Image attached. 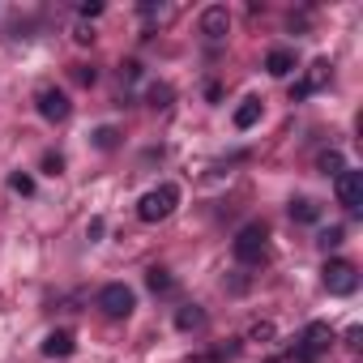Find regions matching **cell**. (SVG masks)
<instances>
[{
  "label": "cell",
  "instance_id": "cell-1",
  "mask_svg": "<svg viewBox=\"0 0 363 363\" xmlns=\"http://www.w3.org/2000/svg\"><path fill=\"white\" fill-rule=\"evenodd\" d=\"M175 206H179V189H175V184H158V189H150V193L137 201V218H141V223H162V218L175 214Z\"/></svg>",
  "mask_w": 363,
  "mask_h": 363
},
{
  "label": "cell",
  "instance_id": "cell-2",
  "mask_svg": "<svg viewBox=\"0 0 363 363\" xmlns=\"http://www.w3.org/2000/svg\"><path fill=\"white\" fill-rule=\"evenodd\" d=\"M265 248H269V227H265V223L240 227V235H235V244H231V252H235L240 265H257V261L265 257Z\"/></svg>",
  "mask_w": 363,
  "mask_h": 363
},
{
  "label": "cell",
  "instance_id": "cell-3",
  "mask_svg": "<svg viewBox=\"0 0 363 363\" xmlns=\"http://www.w3.org/2000/svg\"><path fill=\"white\" fill-rule=\"evenodd\" d=\"M329 342H333V329L325 325V320H312V325H303V333L295 337V363H316L325 350H329Z\"/></svg>",
  "mask_w": 363,
  "mask_h": 363
},
{
  "label": "cell",
  "instance_id": "cell-4",
  "mask_svg": "<svg viewBox=\"0 0 363 363\" xmlns=\"http://www.w3.org/2000/svg\"><path fill=\"white\" fill-rule=\"evenodd\" d=\"M320 282H325L329 295H354V286H359V269H354L350 261H325Z\"/></svg>",
  "mask_w": 363,
  "mask_h": 363
},
{
  "label": "cell",
  "instance_id": "cell-5",
  "mask_svg": "<svg viewBox=\"0 0 363 363\" xmlns=\"http://www.w3.org/2000/svg\"><path fill=\"white\" fill-rule=\"evenodd\" d=\"M99 308H103V316H111V320H124V316L137 308V295H133L124 282H107V286L99 291Z\"/></svg>",
  "mask_w": 363,
  "mask_h": 363
},
{
  "label": "cell",
  "instance_id": "cell-6",
  "mask_svg": "<svg viewBox=\"0 0 363 363\" xmlns=\"http://www.w3.org/2000/svg\"><path fill=\"white\" fill-rule=\"evenodd\" d=\"M35 107H39V116H43L48 124H65V120L73 116L69 94H65V90H56V86H43V90L35 94Z\"/></svg>",
  "mask_w": 363,
  "mask_h": 363
},
{
  "label": "cell",
  "instance_id": "cell-7",
  "mask_svg": "<svg viewBox=\"0 0 363 363\" xmlns=\"http://www.w3.org/2000/svg\"><path fill=\"white\" fill-rule=\"evenodd\" d=\"M333 189H337V206H342L346 214H363V171H350V167H346V171L337 175Z\"/></svg>",
  "mask_w": 363,
  "mask_h": 363
},
{
  "label": "cell",
  "instance_id": "cell-8",
  "mask_svg": "<svg viewBox=\"0 0 363 363\" xmlns=\"http://www.w3.org/2000/svg\"><path fill=\"white\" fill-rule=\"evenodd\" d=\"M325 82H329V60H312V69L291 86V103H303V99H308V94H316Z\"/></svg>",
  "mask_w": 363,
  "mask_h": 363
},
{
  "label": "cell",
  "instance_id": "cell-9",
  "mask_svg": "<svg viewBox=\"0 0 363 363\" xmlns=\"http://www.w3.org/2000/svg\"><path fill=\"white\" fill-rule=\"evenodd\" d=\"M201 35H206L210 43H223V39L231 35V13H227L223 5H210V9L201 13Z\"/></svg>",
  "mask_w": 363,
  "mask_h": 363
},
{
  "label": "cell",
  "instance_id": "cell-10",
  "mask_svg": "<svg viewBox=\"0 0 363 363\" xmlns=\"http://www.w3.org/2000/svg\"><path fill=\"white\" fill-rule=\"evenodd\" d=\"M73 350H77L73 329H52V333L43 337V354H48V359H69Z\"/></svg>",
  "mask_w": 363,
  "mask_h": 363
},
{
  "label": "cell",
  "instance_id": "cell-11",
  "mask_svg": "<svg viewBox=\"0 0 363 363\" xmlns=\"http://www.w3.org/2000/svg\"><path fill=\"white\" fill-rule=\"evenodd\" d=\"M265 69H269V77H286V73H295V52H291V48H274V52L265 56Z\"/></svg>",
  "mask_w": 363,
  "mask_h": 363
},
{
  "label": "cell",
  "instance_id": "cell-12",
  "mask_svg": "<svg viewBox=\"0 0 363 363\" xmlns=\"http://www.w3.org/2000/svg\"><path fill=\"white\" fill-rule=\"evenodd\" d=\"M206 325V312H201V303H184L175 312V329H184V333H193V329H201Z\"/></svg>",
  "mask_w": 363,
  "mask_h": 363
},
{
  "label": "cell",
  "instance_id": "cell-13",
  "mask_svg": "<svg viewBox=\"0 0 363 363\" xmlns=\"http://www.w3.org/2000/svg\"><path fill=\"white\" fill-rule=\"evenodd\" d=\"M171 99H175V90H171L167 82H150V86H145V103H150L154 111H167Z\"/></svg>",
  "mask_w": 363,
  "mask_h": 363
},
{
  "label": "cell",
  "instance_id": "cell-14",
  "mask_svg": "<svg viewBox=\"0 0 363 363\" xmlns=\"http://www.w3.org/2000/svg\"><path fill=\"white\" fill-rule=\"evenodd\" d=\"M145 286H150L154 295H171V291H175V278H171V269H162V265H154V269L145 274Z\"/></svg>",
  "mask_w": 363,
  "mask_h": 363
},
{
  "label": "cell",
  "instance_id": "cell-15",
  "mask_svg": "<svg viewBox=\"0 0 363 363\" xmlns=\"http://www.w3.org/2000/svg\"><path fill=\"white\" fill-rule=\"evenodd\" d=\"M257 120H261V99H244L235 107V128H252Z\"/></svg>",
  "mask_w": 363,
  "mask_h": 363
},
{
  "label": "cell",
  "instance_id": "cell-16",
  "mask_svg": "<svg viewBox=\"0 0 363 363\" xmlns=\"http://www.w3.org/2000/svg\"><path fill=\"white\" fill-rule=\"evenodd\" d=\"M291 218L295 223H316L320 218V206L312 197H299V201H291Z\"/></svg>",
  "mask_w": 363,
  "mask_h": 363
},
{
  "label": "cell",
  "instance_id": "cell-17",
  "mask_svg": "<svg viewBox=\"0 0 363 363\" xmlns=\"http://www.w3.org/2000/svg\"><path fill=\"white\" fill-rule=\"evenodd\" d=\"M316 167H320L325 175H342V171H346V162H342V154H337V150H325V154L316 158Z\"/></svg>",
  "mask_w": 363,
  "mask_h": 363
},
{
  "label": "cell",
  "instance_id": "cell-18",
  "mask_svg": "<svg viewBox=\"0 0 363 363\" xmlns=\"http://www.w3.org/2000/svg\"><path fill=\"white\" fill-rule=\"evenodd\" d=\"M9 189H13L18 197H30V193H35V179H30L26 171H13V175H9Z\"/></svg>",
  "mask_w": 363,
  "mask_h": 363
},
{
  "label": "cell",
  "instance_id": "cell-19",
  "mask_svg": "<svg viewBox=\"0 0 363 363\" xmlns=\"http://www.w3.org/2000/svg\"><path fill=\"white\" fill-rule=\"evenodd\" d=\"M94 145H99V150H116V145H120V133H116L111 124H103V128H94Z\"/></svg>",
  "mask_w": 363,
  "mask_h": 363
},
{
  "label": "cell",
  "instance_id": "cell-20",
  "mask_svg": "<svg viewBox=\"0 0 363 363\" xmlns=\"http://www.w3.org/2000/svg\"><path fill=\"white\" fill-rule=\"evenodd\" d=\"M342 240H346V227H325V231H320V240H316V244H320V248H325V252H329V248H337V244H342Z\"/></svg>",
  "mask_w": 363,
  "mask_h": 363
},
{
  "label": "cell",
  "instance_id": "cell-21",
  "mask_svg": "<svg viewBox=\"0 0 363 363\" xmlns=\"http://www.w3.org/2000/svg\"><path fill=\"white\" fill-rule=\"evenodd\" d=\"M60 171H65V154H56V150H48V154H43V175H52V179H56Z\"/></svg>",
  "mask_w": 363,
  "mask_h": 363
},
{
  "label": "cell",
  "instance_id": "cell-22",
  "mask_svg": "<svg viewBox=\"0 0 363 363\" xmlns=\"http://www.w3.org/2000/svg\"><path fill=\"white\" fill-rule=\"evenodd\" d=\"M73 77H77L82 86H94V82H99V69H90V65H77V69H73Z\"/></svg>",
  "mask_w": 363,
  "mask_h": 363
},
{
  "label": "cell",
  "instance_id": "cell-23",
  "mask_svg": "<svg viewBox=\"0 0 363 363\" xmlns=\"http://www.w3.org/2000/svg\"><path fill=\"white\" fill-rule=\"evenodd\" d=\"M248 337H252V342H269V337H274V325H269V320H257Z\"/></svg>",
  "mask_w": 363,
  "mask_h": 363
},
{
  "label": "cell",
  "instance_id": "cell-24",
  "mask_svg": "<svg viewBox=\"0 0 363 363\" xmlns=\"http://www.w3.org/2000/svg\"><path fill=\"white\" fill-rule=\"evenodd\" d=\"M137 77H141V65L137 60H124L120 65V82H137Z\"/></svg>",
  "mask_w": 363,
  "mask_h": 363
},
{
  "label": "cell",
  "instance_id": "cell-25",
  "mask_svg": "<svg viewBox=\"0 0 363 363\" xmlns=\"http://www.w3.org/2000/svg\"><path fill=\"white\" fill-rule=\"evenodd\" d=\"M77 13H82V18H99V13H103V0H82Z\"/></svg>",
  "mask_w": 363,
  "mask_h": 363
},
{
  "label": "cell",
  "instance_id": "cell-26",
  "mask_svg": "<svg viewBox=\"0 0 363 363\" xmlns=\"http://www.w3.org/2000/svg\"><path fill=\"white\" fill-rule=\"evenodd\" d=\"M103 231H107V223H103V218H90V227H86V240H103Z\"/></svg>",
  "mask_w": 363,
  "mask_h": 363
},
{
  "label": "cell",
  "instance_id": "cell-27",
  "mask_svg": "<svg viewBox=\"0 0 363 363\" xmlns=\"http://www.w3.org/2000/svg\"><path fill=\"white\" fill-rule=\"evenodd\" d=\"M141 13H145L150 22H162V18H167V9H162V5H141Z\"/></svg>",
  "mask_w": 363,
  "mask_h": 363
},
{
  "label": "cell",
  "instance_id": "cell-28",
  "mask_svg": "<svg viewBox=\"0 0 363 363\" xmlns=\"http://www.w3.org/2000/svg\"><path fill=\"white\" fill-rule=\"evenodd\" d=\"M73 39H77V43H90V39H94V30H86V26H77V30H73Z\"/></svg>",
  "mask_w": 363,
  "mask_h": 363
}]
</instances>
